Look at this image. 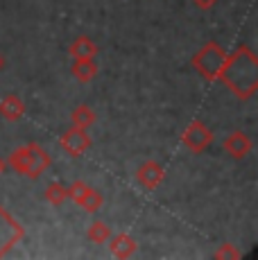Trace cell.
Masks as SVG:
<instances>
[{"label": "cell", "mask_w": 258, "mask_h": 260, "mask_svg": "<svg viewBox=\"0 0 258 260\" xmlns=\"http://www.w3.org/2000/svg\"><path fill=\"white\" fill-rule=\"evenodd\" d=\"M220 79L242 102L254 98L258 91V57L254 50L249 46H240L227 54Z\"/></svg>", "instance_id": "obj_1"}, {"label": "cell", "mask_w": 258, "mask_h": 260, "mask_svg": "<svg viewBox=\"0 0 258 260\" xmlns=\"http://www.w3.org/2000/svg\"><path fill=\"white\" fill-rule=\"evenodd\" d=\"M224 59H227V52L220 43L206 41L204 46L192 54L190 63H192V68L206 79V82H217L222 68H224Z\"/></svg>", "instance_id": "obj_2"}, {"label": "cell", "mask_w": 258, "mask_h": 260, "mask_svg": "<svg viewBox=\"0 0 258 260\" xmlns=\"http://www.w3.org/2000/svg\"><path fill=\"white\" fill-rule=\"evenodd\" d=\"M25 238V229L16 222L12 213L0 204V258L9 253L21 240Z\"/></svg>", "instance_id": "obj_3"}, {"label": "cell", "mask_w": 258, "mask_h": 260, "mask_svg": "<svg viewBox=\"0 0 258 260\" xmlns=\"http://www.w3.org/2000/svg\"><path fill=\"white\" fill-rule=\"evenodd\" d=\"M215 141L213 132L206 127L202 120H192L181 134V143L186 145V149H190L192 154H202L204 149H208Z\"/></svg>", "instance_id": "obj_4"}, {"label": "cell", "mask_w": 258, "mask_h": 260, "mask_svg": "<svg viewBox=\"0 0 258 260\" xmlns=\"http://www.w3.org/2000/svg\"><path fill=\"white\" fill-rule=\"evenodd\" d=\"M59 147L71 156H82L88 147H91V136L86 134V129L71 127L68 132H63L59 136Z\"/></svg>", "instance_id": "obj_5"}, {"label": "cell", "mask_w": 258, "mask_h": 260, "mask_svg": "<svg viewBox=\"0 0 258 260\" xmlns=\"http://www.w3.org/2000/svg\"><path fill=\"white\" fill-rule=\"evenodd\" d=\"M163 177H166V170H163V166L156 161H145L136 170V181L145 190H156L161 186Z\"/></svg>", "instance_id": "obj_6"}, {"label": "cell", "mask_w": 258, "mask_h": 260, "mask_svg": "<svg viewBox=\"0 0 258 260\" xmlns=\"http://www.w3.org/2000/svg\"><path fill=\"white\" fill-rule=\"evenodd\" d=\"M222 147H224V152L229 154L231 158H236V161H242V158H247L251 154V138L247 136L245 132H231L229 136L224 138V143H222Z\"/></svg>", "instance_id": "obj_7"}, {"label": "cell", "mask_w": 258, "mask_h": 260, "mask_svg": "<svg viewBox=\"0 0 258 260\" xmlns=\"http://www.w3.org/2000/svg\"><path fill=\"white\" fill-rule=\"evenodd\" d=\"M29 161H32V168H29V179L37 181L43 172H48V168L52 166V158L46 149L39 143H29Z\"/></svg>", "instance_id": "obj_8"}, {"label": "cell", "mask_w": 258, "mask_h": 260, "mask_svg": "<svg viewBox=\"0 0 258 260\" xmlns=\"http://www.w3.org/2000/svg\"><path fill=\"white\" fill-rule=\"evenodd\" d=\"M23 113H25V102L16 93H9L0 100V118L9 120V122H16V120L23 118Z\"/></svg>", "instance_id": "obj_9"}, {"label": "cell", "mask_w": 258, "mask_h": 260, "mask_svg": "<svg viewBox=\"0 0 258 260\" xmlns=\"http://www.w3.org/2000/svg\"><path fill=\"white\" fill-rule=\"evenodd\" d=\"M71 75L82 84H88L93 77L98 75V63H95V57H79V59H73L71 63Z\"/></svg>", "instance_id": "obj_10"}, {"label": "cell", "mask_w": 258, "mask_h": 260, "mask_svg": "<svg viewBox=\"0 0 258 260\" xmlns=\"http://www.w3.org/2000/svg\"><path fill=\"white\" fill-rule=\"evenodd\" d=\"M109 249H111V253L116 258H132L134 253H136V249H138V242L132 236H127V233H120V236H116L111 240Z\"/></svg>", "instance_id": "obj_11"}, {"label": "cell", "mask_w": 258, "mask_h": 260, "mask_svg": "<svg viewBox=\"0 0 258 260\" xmlns=\"http://www.w3.org/2000/svg\"><path fill=\"white\" fill-rule=\"evenodd\" d=\"M9 166L16 174L21 177H27L29 179V168H32V161H29V145L25 147H16L12 154H9Z\"/></svg>", "instance_id": "obj_12"}, {"label": "cell", "mask_w": 258, "mask_h": 260, "mask_svg": "<svg viewBox=\"0 0 258 260\" xmlns=\"http://www.w3.org/2000/svg\"><path fill=\"white\" fill-rule=\"evenodd\" d=\"M68 52H71L73 59H79V57H98L100 48H98V43L93 41L91 37H77L75 41L68 46Z\"/></svg>", "instance_id": "obj_13"}, {"label": "cell", "mask_w": 258, "mask_h": 260, "mask_svg": "<svg viewBox=\"0 0 258 260\" xmlns=\"http://www.w3.org/2000/svg\"><path fill=\"white\" fill-rule=\"evenodd\" d=\"M71 122L73 127H79V129H88L91 124H95V111H93L88 104H79V107L73 109L71 113Z\"/></svg>", "instance_id": "obj_14"}, {"label": "cell", "mask_w": 258, "mask_h": 260, "mask_svg": "<svg viewBox=\"0 0 258 260\" xmlns=\"http://www.w3.org/2000/svg\"><path fill=\"white\" fill-rule=\"evenodd\" d=\"M86 238L91 240L93 244H104V242H109V238H111V229H109L107 222H102V219H95V222L88 224Z\"/></svg>", "instance_id": "obj_15"}, {"label": "cell", "mask_w": 258, "mask_h": 260, "mask_svg": "<svg viewBox=\"0 0 258 260\" xmlns=\"http://www.w3.org/2000/svg\"><path fill=\"white\" fill-rule=\"evenodd\" d=\"M102 204H104L102 192H100V190H95V188H91V186L86 188L84 197L79 199V206H82L86 213H98L102 208Z\"/></svg>", "instance_id": "obj_16"}, {"label": "cell", "mask_w": 258, "mask_h": 260, "mask_svg": "<svg viewBox=\"0 0 258 260\" xmlns=\"http://www.w3.org/2000/svg\"><path fill=\"white\" fill-rule=\"evenodd\" d=\"M43 197H46V202L50 204V206H61V204L68 199L66 186H61V183H59V181H52L50 186L46 188V192H43Z\"/></svg>", "instance_id": "obj_17"}, {"label": "cell", "mask_w": 258, "mask_h": 260, "mask_svg": "<svg viewBox=\"0 0 258 260\" xmlns=\"http://www.w3.org/2000/svg\"><path fill=\"white\" fill-rule=\"evenodd\" d=\"M242 253L236 249V244H231V242H224V244H220L217 247V251L213 253V258L215 260H240Z\"/></svg>", "instance_id": "obj_18"}, {"label": "cell", "mask_w": 258, "mask_h": 260, "mask_svg": "<svg viewBox=\"0 0 258 260\" xmlns=\"http://www.w3.org/2000/svg\"><path fill=\"white\" fill-rule=\"evenodd\" d=\"M86 188H88V183H84V181H73L71 186L66 188L68 199H73V202H75V204H79V199L84 197V192H86Z\"/></svg>", "instance_id": "obj_19"}, {"label": "cell", "mask_w": 258, "mask_h": 260, "mask_svg": "<svg viewBox=\"0 0 258 260\" xmlns=\"http://www.w3.org/2000/svg\"><path fill=\"white\" fill-rule=\"evenodd\" d=\"M217 0H192V5H195L197 9H204V12H208V9L215 7Z\"/></svg>", "instance_id": "obj_20"}, {"label": "cell", "mask_w": 258, "mask_h": 260, "mask_svg": "<svg viewBox=\"0 0 258 260\" xmlns=\"http://www.w3.org/2000/svg\"><path fill=\"white\" fill-rule=\"evenodd\" d=\"M3 174H5V161L0 158V177H3Z\"/></svg>", "instance_id": "obj_21"}, {"label": "cell", "mask_w": 258, "mask_h": 260, "mask_svg": "<svg viewBox=\"0 0 258 260\" xmlns=\"http://www.w3.org/2000/svg\"><path fill=\"white\" fill-rule=\"evenodd\" d=\"M3 68H5V57L0 54V71H3Z\"/></svg>", "instance_id": "obj_22"}]
</instances>
